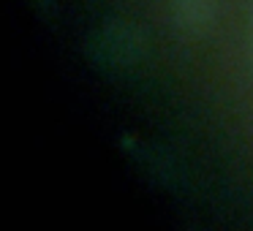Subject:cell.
<instances>
[{
	"label": "cell",
	"instance_id": "obj_4",
	"mask_svg": "<svg viewBox=\"0 0 253 231\" xmlns=\"http://www.w3.org/2000/svg\"><path fill=\"white\" fill-rule=\"evenodd\" d=\"M33 3L41 8V11H49V8H52V0H33Z\"/></svg>",
	"mask_w": 253,
	"mask_h": 231
},
{
	"label": "cell",
	"instance_id": "obj_2",
	"mask_svg": "<svg viewBox=\"0 0 253 231\" xmlns=\"http://www.w3.org/2000/svg\"><path fill=\"white\" fill-rule=\"evenodd\" d=\"M169 11L185 38H202L218 19V0H169Z\"/></svg>",
	"mask_w": 253,
	"mask_h": 231
},
{
	"label": "cell",
	"instance_id": "obj_3",
	"mask_svg": "<svg viewBox=\"0 0 253 231\" xmlns=\"http://www.w3.org/2000/svg\"><path fill=\"white\" fill-rule=\"evenodd\" d=\"M248 68L253 74V3H251V11H248Z\"/></svg>",
	"mask_w": 253,
	"mask_h": 231
},
{
	"label": "cell",
	"instance_id": "obj_1",
	"mask_svg": "<svg viewBox=\"0 0 253 231\" xmlns=\"http://www.w3.org/2000/svg\"><path fill=\"white\" fill-rule=\"evenodd\" d=\"M93 55L109 66H133L144 55V36L136 25L126 19H112L93 36Z\"/></svg>",
	"mask_w": 253,
	"mask_h": 231
}]
</instances>
